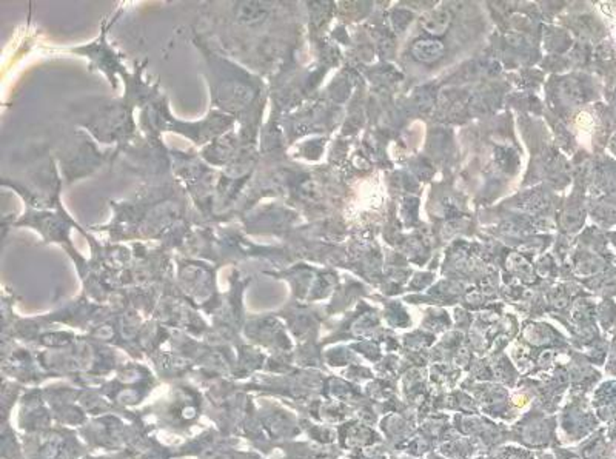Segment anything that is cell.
Instances as JSON below:
<instances>
[{
	"instance_id": "2",
	"label": "cell",
	"mask_w": 616,
	"mask_h": 459,
	"mask_svg": "<svg viewBox=\"0 0 616 459\" xmlns=\"http://www.w3.org/2000/svg\"><path fill=\"white\" fill-rule=\"evenodd\" d=\"M450 20H451V16L449 11L436 10V11L429 12V15H425V17L421 20V25L427 32L439 36V35H442V32H445L447 28H449Z\"/></svg>"
},
{
	"instance_id": "1",
	"label": "cell",
	"mask_w": 616,
	"mask_h": 459,
	"mask_svg": "<svg viewBox=\"0 0 616 459\" xmlns=\"http://www.w3.org/2000/svg\"><path fill=\"white\" fill-rule=\"evenodd\" d=\"M444 45L439 42V40L435 39H425V40H418V42L413 45L411 53L415 56L416 60L424 64H433L436 60L441 59L444 56Z\"/></svg>"
}]
</instances>
